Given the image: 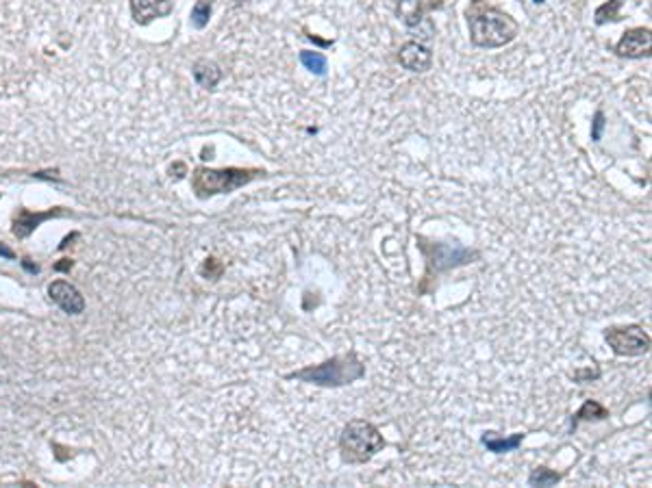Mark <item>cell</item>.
Segmentation results:
<instances>
[{
    "instance_id": "cell-16",
    "label": "cell",
    "mask_w": 652,
    "mask_h": 488,
    "mask_svg": "<svg viewBox=\"0 0 652 488\" xmlns=\"http://www.w3.org/2000/svg\"><path fill=\"white\" fill-rule=\"evenodd\" d=\"M398 15L402 18L407 26H415L417 22L422 20V7H420V0H398V7H396Z\"/></svg>"
},
{
    "instance_id": "cell-3",
    "label": "cell",
    "mask_w": 652,
    "mask_h": 488,
    "mask_svg": "<svg viewBox=\"0 0 652 488\" xmlns=\"http://www.w3.org/2000/svg\"><path fill=\"white\" fill-rule=\"evenodd\" d=\"M266 169L259 167H196L192 174V189L196 198L207 200L217 194H230L239 187L251 185L253 180L266 176Z\"/></svg>"
},
{
    "instance_id": "cell-19",
    "label": "cell",
    "mask_w": 652,
    "mask_h": 488,
    "mask_svg": "<svg viewBox=\"0 0 652 488\" xmlns=\"http://www.w3.org/2000/svg\"><path fill=\"white\" fill-rule=\"evenodd\" d=\"M211 9H213L211 0H198V3L194 5V9H192V24H194V28L203 30L209 24Z\"/></svg>"
},
{
    "instance_id": "cell-9",
    "label": "cell",
    "mask_w": 652,
    "mask_h": 488,
    "mask_svg": "<svg viewBox=\"0 0 652 488\" xmlns=\"http://www.w3.org/2000/svg\"><path fill=\"white\" fill-rule=\"evenodd\" d=\"M48 295H51V300L68 315H81L83 308H85V300H83L81 291L76 289L74 285H70V282H66V280L51 282Z\"/></svg>"
},
{
    "instance_id": "cell-24",
    "label": "cell",
    "mask_w": 652,
    "mask_h": 488,
    "mask_svg": "<svg viewBox=\"0 0 652 488\" xmlns=\"http://www.w3.org/2000/svg\"><path fill=\"white\" fill-rule=\"evenodd\" d=\"M535 5H541V3H546V0H533Z\"/></svg>"
},
{
    "instance_id": "cell-11",
    "label": "cell",
    "mask_w": 652,
    "mask_h": 488,
    "mask_svg": "<svg viewBox=\"0 0 652 488\" xmlns=\"http://www.w3.org/2000/svg\"><path fill=\"white\" fill-rule=\"evenodd\" d=\"M57 215H64V211H61V209H51V211H46V213H30V211L22 209L20 215H18V219L13 222V234H15L18 239H24V237H28V234L33 232L42 222H46V219H51V217H57Z\"/></svg>"
},
{
    "instance_id": "cell-1",
    "label": "cell",
    "mask_w": 652,
    "mask_h": 488,
    "mask_svg": "<svg viewBox=\"0 0 652 488\" xmlns=\"http://www.w3.org/2000/svg\"><path fill=\"white\" fill-rule=\"evenodd\" d=\"M470 41L476 48H502L509 46L520 33L516 18L498 7L487 5V0H472L468 9Z\"/></svg>"
},
{
    "instance_id": "cell-13",
    "label": "cell",
    "mask_w": 652,
    "mask_h": 488,
    "mask_svg": "<svg viewBox=\"0 0 652 488\" xmlns=\"http://www.w3.org/2000/svg\"><path fill=\"white\" fill-rule=\"evenodd\" d=\"M524 440V434L522 432H516L511 436H500L498 432H485L480 436V443L487 447V451L491 453H509V451H516Z\"/></svg>"
},
{
    "instance_id": "cell-18",
    "label": "cell",
    "mask_w": 652,
    "mask_h": 488,
    "mask_svg": "<svg viewBox=\"0 0 652 488\" xmlns=\"http://www.w3.org/2000/svg\"><path fill=\"white\" fill-rule=\"evenodd\" d=\"M561 473H556V471L548 469V467H537L533 469V473L529 476V484L531 486H554L561 482Z\"/></svg>"
},
{
    "instance_id": "cell-23",
    "label": "cell",
    "mask_w": 652,
    "mask_h": 488,
    "mask_svg": "<svg viewBox=\"0 0 652 488\" xmlns=\"http://www.w3.org/2000/svg\"><path fill=\"white\" fill-rule=\"evenodd\" d=\"M22 265L26 267V270H28L30 274H37V272H39V270H37V265H30L28 261H22Z\"/></svg>"
},
{
    "instance_id": "cell-15",
    "label": "cell",
    "mask_w": 652,
    "mask_h": 488,
    "mask_svg": "<svg viewBox=\"0 0 652 488\" xmlns=\"http://www.w3.org/2000/svg\"><path fill=\"white\" fill-rule=\"evenodd\" d=\"M622 5H624V0H607V3H602V5L594 11V22H596V26H602V24H607V22L622 20V15H619V11H622Z\"/></svg>"
},
{
    "instance_id": "cell-2",
    "label": "cell",
    "mask_w": 652,
    "mask_h": 488,
    "mask_svg": "<svg viewBox=\"0 0 652 488\" xmlns=\"http://www.w3.org/2000/svg\"><path fill=\"white\" fill-rule=\"evenodd\" d=\"M363 375H365V365L356 358L354 352H348V354L324 360L320 365H309L305 369L287 373L285 380H298L305 384H316L324 388H339V386L361 380Z\"/></svg>"
},
{
    "instance_id": "cell-17",
    "label": "cell",
    "mask_w": 652,
    "mask_h": 488,
    "mask_svg": "<svg viewBox=\"0 0 652 488\" xmlns=\"http://www.w3.org/2000/svg\"><path fill=\"white\" fill-rule=\"evenodd\" d=\"M298 59L305 66V70H309L316 76H326V66H329V63H326V57L322 53H318V50H302L298 55Z\"/></svg>"
},
{
    "instance_id": "cell-12",
    "label": "cell",
    "mask_w": 652,
    "mask_h": 488,
    "mask_svg": "<svg viewBox=\"0 0 652 488\" xmlns=\"http://www.w3.org/2000/svg\"><path fill=\"white\" fill-rule=\"evenodd\" d=\"M192 74H194V81H196V85L198 87H203V89H215L217 87V83L222 81V70H220V66H217L215 61H209V59H200V61H196L194 63V70H192Z\"/></svg>"
},
{
    "instance_id": "cell-20",
    "label": "cell",
    "mask_w": 652,
    "mask_h": 488,
    "mask_svg": "<svg viewBox=\"0 0 652 488\" xmlns=\"http://www.w3.org/2000/svg\"><path fill=\"white\" fill-rule=\"evenodd\" d=\"M604 126H607V122H604V113L596 111L594 113V122H592V141H600L602 139Z\"/></svg>"
},
{
    "instance_id": "cell-5",
    "label": "cell",
    "mask_w": 652,
    "mask_h": 488,
    "mask_svg": "<svg viewBox=\"0 0 652 488\" xmlns=\"http://www.w3.org/2000/svg\"><path fill=\"white\" fill-rule=\"evenodd\" d=\"M417 241H420V250H422V254L426 256V263H428L426 276H431L433 272H435V276H440L444 272L455 270V267L470 265V263H474V259L480 256L476 250H468V247H461V245L453 247L448 243H431L424 237H417Z\"/></svg>"
},
{
    "instance_id": "cell-8",
    "label": "cell",
    "mask_w": 652,
    "mask_h": 488,
    "mask_svg": "<svg viewBox=\"0 0 652 488\" xmlns=\"http://www.w3.org/2000/svg\"><path fill=\"white\" fill-rule=\"evenodd\" d=\"M398 63L409 72L424 74L433 68V53L420 41H405L398 50Z\"/></svg>"
},
{
    "instance_id": "cell-6",
    "label": "cell",
    "mask_w": 652,
    "mask_h": 488,
    "mask_svg": "<svg viewBox=\"0 0 652 488\" xmlns=\"http://www.w3.org/2000/svg\"><path fill=\"white\" fill-rule=\"evenodd\" d=\"M604 341L617 356H644L650 350V337L642 326H613L604 330Z\"/></svg>"
},
{
    "instance_id": "cell-4",
    "label": "cell",
    "mask_w": 652,
    "mask_h": 488,
    "mask_svg": "<svg viewBox=\"0 0 652 488\" xmlns=\"http://www.w3.org/2000/svg\"><path fill=\"white\" fill-rule=\"evenodd\" d=\"M385 438L381 430L365 419H352L346 423L344 432L339 436V453L341 460L348 464H365L379 451L385 449Z\"/></svg>"
},
{
    "instance_id": "cell-7",
    "label": "cell",
    "mask_w": 652,
    "mask_h": 488,
    "mask_svg": "<svg viewBox=\"0 0 652 488\" xmlns=\"http://www.w3.org/2000/svg\"><path fill=\"white\" fill-rule=\"evenodd\" d=\"M652 37L648 26H635L622 33L619 41L613 46V53L622 59H644L650 57Z\"/></svg>"
},
{
    "instance_id": "cell-10",
    "label": "cell",
    "mask_w": 652,
    "mask_h": 488,
    "mask_svg": "<svg viewBox=\"0 0 652 488\" xmlns=\"http://www.w3.org/2000/svg\"><path fill=\"white\" fill-rule=\"evenodd\" d=\"M174 11V0H131V15L137 24H150L157 18H167Z\"/></svg>"
},
{
    "instance_id": "cell-22",
    "label": "cell",
    "mask_w": 652,
    "mask_h": 488,
    "mask_svg": "<svg viewBox=\"0 0 652 488\" xmlns=\"http://www.w3.org/2000/svg\"><path fill=\"white\" fill-rule=\"evenodd\" d=\"M0 256H3V259H15L13 250H11V247H7L5 243H0Z\"/></svg>"
},
{
    "instance_id": "cell-21",
    "label": "cell",
    "mask_w": 652,
    "mask_h": 488,
    "mask_svg": "<svg viewBox=\"0 0 652 488\" xmlns=\"http://www.w3.org/2000/svg\"><path fill=\"white\" fill-rule=\"evenodd\" d=\"M222 270H224L222 263H217L215 259H207V261H205V265H203V270H200V274H203V276H209V278H217V276L222 274Z\"/></svg>"
},
{
    "instance_id": "cell-14",
    "label": "cell",
    "mask_w": 652,
    "mask_h": 488,
    "mask_svg": "<svg viewBox=\"0 0 652 488\" xmlns=\"http://www.w3.org/2000/svg\"><path fill=\"white\" fill-rule=\"evenodd\" d=\"M607 417H609V411H607V408H604L600 402L587 400V402L581 406V411L574 415L572 428H577L581 421H602V419H607Z\"/></svg>"
}]
</instances>
